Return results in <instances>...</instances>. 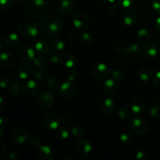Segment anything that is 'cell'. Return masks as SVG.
<instances>
[{
	"label": "cell",
	"instance_id": "1",
	"mask_svg": "<svg viewBox=\"0 0 160 160\" xmlns=\"http://www.w3.org/2000/svg\"><path fill=\"white\" fill-rule=\"evenodd\" d=\"M39 28L42 33L52 37L61 31L62 28V20L56 14H48L41 20Z\"/></svg>",
	"mask_w": 160,
	"mask_h": 160
},
{
	"label": "cell",
	"instance_id": "2",
	"mask_svg": "<svg viewBox=\"0 0 160 160\" xmlns=\"http://www.w3.org/2000/svg\"><path fill=\"white\" fill-rule=\"evenodd\" d=\"M46 4L45 0H26L24 12L31 18H38L45 14Z\"/></svg>",
	"mask_w": 160,
	"mask_h": 160
},
{
	"label": "cell",
	"instance_id": "3",
	"mask_svg": "<svg viewBox=\"0 0 160 160\" xmlns=\"http://www.w3.org/2000/svg\"><path fill=\"white\" fill-rule=\"evenodd\" d=\"M18 31L24 38L32 39L38 34V27L34 20L26 19L20 23Z\"/></svg>",
	"mask_w": 160,
	"mask_h": 160
},
{
	"label": "cell",
	"instance_id": "4",
	"mask_svg": "<svg viewBox=\"0 0 160 160\" xmlns=\"http://www.w3.org/2000/svg\"><path fill=\"white\" fill-rule=\"evenodd\" d=\"M131 131L137 135H145L148 133L149 125L145 119L140 117H135L132 118L131 121Z\"/></svg>",
	"mask_w": 160,
	"mask_h": 160
},
{
	"label": "cell",
	"instance_id": "5",
	"mask_svg": "<svg viewBox=\"0 0 160 160\" xmlns=\"http://www.w3.org/2000/svg\"><path fill=\"white\" fill-rule=\"evenodd\" d=\"M92 74L95 79L98 81H104L110 75V70L106 64L101 62L92 67Z\"/></svg>",
	"mask_w": 160,
	"mask_h": 160
},
{
	"label": "cell",
	"instance_id": "6",
	"mask_svg": "<svg viewBox=\"0 0 160 160\" xmlns=\"http://www.w3.org/2000/svg\"><path fill=\"white\" fill-rule=\"evenodd\" d=\"M38 91V84L35 80H28L21 85V94L23 97L28 98H33Z\"/></svg>",
	"mask_w": 160,
	"mask_h": 160
},
{
	"label": "cell",
	"instance_id": "7",
	"mask_svg": "<svg viewBox=\"0 0 160 160\" xmlns=\"http://www.w3.org/2000/svg\"><path fill=\"white\" fill-rule=\"evenodd\" d=\"M72 23L76 29L84 31L89 26V18L84 12H78L72 17Z\"/></svg>",
	"mask_w": 160,
	"mask_h": 160
},
{
	"label": "cell",
	"instance_id": "8",
	"mask_svg": "<svg viewBox=\"0 0 160 160\" xmlns=\"http://www.w3.org/2000/svg\"><path fill=\"white\" fill-rule=\"evenodd\" d=\"M42 123L45 129L48 131H55L59 128L60 120L57 115L54 113H49L45 115L42 118Z\"/></svg>",
	"mask_w": 160,
	"mask_h": 160
},
{
	"label": "cell",
	"instance_id": "9",
	"mask_svg": "<svg viewBox=\"0 0 160 160\" xmlns=\"http://www.w3.org/2000/svg\"><path fill=\"white\" fill-rule=\"evenodd\" d=\"M142 55V50L136 44L128 45L125 49V57L129 62H136L140 59Z\"/></svg>",
	"mask_w": 160,
	"mask_h": 160
},
{
	"label": "cell",
	"instance_id": "10",
	"mask_svg": "<svg viewBox=\"0 0 160 160\" xmlns=\"http://www.w3.org/2000/svg\"><path fill=\"white\" fill-rule=\"evenodd\" d=\"M60 95L66 99H71L76 95L77 88L71 81H66L61 84L59 88Z\"/></svg>",
	"mask_w": 160,
	"mask_h": 160
},
{
	"label": "cell",
	"instance_id": "11",
	"mask_svg": "<svg viewBox=\"0 0 160 160\" xmlns=\"http://www.w3.org/2000/svg\"><path fill=\"white\" fill-rule=\"evenodd\" d=\"M77 152L81 156H88L92 151V145L90 141L85 138H81L77 143Z\"/></svg>",
	"mask_w": 160,
	"mask_h": 160
},
{
	"label": "cell",
	"instance_id": "12",
	"mask_svg": "<svg viewBox=\"0 0 160 160\" xmlns=\"http://www.w3.org/2000/svg\"><path fill=\"white\" fill-rule=\"evenodd\" d=\"M17 56L21 61L28 62V61L33 60L35 56V52L34 49L28 45H23L18 48L17 52Z\"/></svg>",
	"mask_w": 160,
	"mask_h": 160
},
{
	"label": "cell",
	"instance_id": "13",
	"mask_svg": "<svg viewBox=\"0 0 160 160\" xmlns=\"http://www.w3.org/2000/svg\"><path fill=\"white\" fill-rule=\"evenodd\" d=\"M15 59L11 53L7 52H2L0 55V68L2 70H9L13 67Z\"/></svg>",
	"mask_w": 160,
	"mask_h": 160
},
{
	"label": "cell",
	"instance_id": "14",
	"mask_svg": "<svg viewBox=\"0 0 160 160\" xmlns=\"http://www.w3.org/2000/svg\"><path fill=\"white\" fill-rule=\"evenodd\" d=\"M34 49L39 55L48 54L50 50V44L47 38L41 37L34 44Z\"/></svg>",
	"mask_w": 160,
	"mask_h": 160
},
{
	"label": "cell",
	"instance_id": "15",
	"mask_svg": "<svg viewBox=\"0 0 160 160\" xmlns=\"http://www.w3.org/2000/svg\"><path fill=\"white\" fill-rule=\"evenodd\" d=\"M59 63L66 68H72L76 64V57L71 52H63L59 55Z\"/></svg>",
	"mask_w": 160,
	"mask_h": 160
},
{
	"label": "cell",
	"instance_id": "16",
	"mask_svg": "<svg viewBox=\"0 0 160 160\" xmlns=\"http://www.w3.org/2000/svg\"><path fill=\"white\" fill-rule=\"evenodd\" d=\"M54 96L50 92L45 91L43 92L39 96V105L42 108L45 109H48L52 107L54 104Z\"/></svg>",
	"mask_w": 160,
	"mask_h": 160
},
{
	"label": "cell",
	"instance_id": "17",
	"mask_svg": "<svg viewBox=\"0 0 160 160\" xmlns=\"http://www.w3.org/2000/svg\"><path fill=\"white\" fill-rule=\"evenodd\" d=\"M12 138L14 142L17 144H23L26 142L28 138V132L27 130L23 126H17L14 129L12 134Z\"/></svg>",
	"mask_w": 160,
	"mask_h": 160
},
{
	"label": "cell",
	"instance_id": "18",
	"mask_svg": "<svg viewBox=\"0 0 160 160\" xmlns=\"http://www.w3.org/2000/svg\"><path fill=\"white\" fill-rule=\"evenodd\" d=\"M38 157L40 160H53L55 156L50 147L47 145H41L38 152Z\"/></svg>",
	"mask_w": 160,
	"mask_h": 160
},
{
	"label": "cell",
	"instance_id": "19",
	"mask_svg": "<svg viewBox=\"0 0 160 160\" xmlns=\"http://www.w3.org/2000/svg\"><path fill=\"white\" fill-rule=\"evenodd\" d=\"M33 70L32 67L30 63H23L18 67L17 75L19 78L21 80H27L32 75Z\"/></svg>",
	"mask_w": 160,
	"mask_h": 160
},
{
	"label": "cell",
	"instance_id": "20",
	"mask_svg": "<svg viewBox=\"0 0 160 160\" xmlns=\"http://www.w3.org/2000/svg\"><path fill=\"white\" fill-rule=\"evenodd\" d=\"M74 2L73 0H61L59 3V11L64 15H68L74 9Z\"/></svg>",
	"mask_w": 160,
	"mask_h": 160
},
{
	"label": "cell",
	"instance_id": "21",
	"mask_svg": "<svg viewBox=\"0 0 160 160\" xmlns=\"http://www.w3.org/2000/svg\"><path fill=\"white\" fill-rule=\"evenodd\" d=\"M138 16L136 11L133 9H128L123 14V21L126 25L131 26L138 21Z\"/></svg>",
	"mask_w": 160,
	"mask_h": 160
},
{
	"label": "cell",
	"instance_id": "22",
	"mask_svg": "<svg viewBox=\"0 0 160 160\" xmlns=\"http://www.w3.org/2000/svg\"><path fill=\"white\" fill-rule=\"evenodd\" d=\"M102 88L106 95H112L117 92L118 85L114 79H107L105 81Z\"/></svg>",
	"mask_w": 160,
	"mask_h": 160
},
{
	"label": "cell",
	"instance_id": "23",
	"mask_svg": "<svg viewBox=\"0 0 160 160\" xmlns=\"http://www.w3.org/2000/svg\"><path fill=\"white\" fill-rule=\"evenodd\" d=\"M144 53H145V56L148 59H154L159 53V47L156 44L150 42L147 44L144 48Z\"/></svg>",
	"mask_w": 160,
	"mask_h": 160
},
{
	"label": "cell",
	"instance_id": "24",
	"mask_svg": "<svg viewBox=\"0 0 160 160\" xmlns=\"http://www.w3.org/2000/svg\"><path fill=\"white\" fill-rule=\"evenodd\" d=\"M116 109V106L114 102L110 98H106L102 102L101 109L102 112L107 115H110L114 112Z\"/></svg>",
	"mask_w": 160,
	"mask_h": 160
},
{
	"label": "cell",
	"instance_id": "25",
	"mask_svg": "<svg viewBox=\"0 0 160 160\" xmlns=\"http://www.w3.org/2000/svg\"><path fill=\"white\" fill-rule=\"evenodd\" d=\"M131 110L136 114H139L145 110V102L142 98H136L131 102Z\"/></svg>",
	"mask_w": 160,
	"mask_h": 160
},
{
	"label": "cell",
	"instance_id": "26",
	"mask_svg": "<svg viewBox=\"0 0 160 160\" xmlns=\"http://www.w3.org/2000/svg\"><path fill=\"white\" fill-rule=\"evenodd\" d=\"M151 38V32L148 28H142L138 30L137 33V39L141 44H145Z\"/></svg>",
	"mask_w": 160,
	"mask_h": 160
},
{
	"label": "cell",
	"instance_id": "27",
	"mask_svg": "<svg viewBox=\"0 0 160 160\" xmlns=\"http://www.w3.org/2000/svg\"><path fill=\"white\" fill-rule=\"evenodd\" d=\"M18 75H14L12 78V84L9 87V91H10V95L13 97H17L20 93H21V88H20V82L18 81Z\"/></svg>",
	"mask_w": 160,
	"mask_h": 160
},
{
	"label": "cell",
	"instance_id": "28",
	"mask_svg": "<svg viewBox=\"0 0 160 160\" xmlns=\"http://www.w3.org/2000/svg\"><path fill=\"white\" fill-rule=\"evenodd\" d=\"M5 45L7 46L8 48H12L17 47L20 43V38L15 33H12L9 34L7 37L5 38Z\"/></svg>",
	"mask_w": 160,
	"mask_h": 160
},
{
	"label": "cell",
	"instance_id": "29",
	"mask_svg": "<svg viewBox=\"0 0 160 160\" xmlns=\"http://www.w3.org/2000/svg\"><path fill=\"white\" fill-rule=\"evenodd\" d=\"M153 77V71L149 67H143L140 70L139 73V78L142 81H148L151 80Z\"/></svg>",
	"mask_w": 160,
	"mask_h": 160
},
{
	"label": "cell",
	"instance_id": "30",
	"mask_svg": "<svg viewBox=\"0 0 160 160\" xmlns=\"http://www.w3.org/2000/svg\"><path fill=\"white\" fill-rule=\"evenodd\" d=\"M80 42L84 47H90L93 43V38L89 33L84 32L80 37Z\"/></svg>",
	"mask_w": 160,
	"mask_h": 160
},
{
	"label": "cell",
	"instance_id": "31",
	"mask_svg": "<svg viewBox=\"0 0 160 160\" xmlns=\"http://www.w3.org/2000/svg\"><path fill=\"white\" fill-rule=\"evenodd\" d=\"M51 47L53 49V51L56 52H59L62 51L65 47V44L62 40L60 38H54L52 40L51 42Z\"/></svg>",
	"mask_w": 160,
	"mask_h": 160
},
{
	"label": "cell",
	"instance_id": "32",
	"mask_svg": "<svg viewBox=\"0 0 160 160\" xmlns=\"http://www.w3.org/2000/svg\"><path fill=\"white\" fill-rule=\"evenodd\" d=\"M46 84L48 88H50L52 90H56L60 88L61 84L60 81L58 78L56 77H51V78H48L46 81Z\"/></svg>",
	"mask_w": 160,
	"mask_h": 160
},
{
	"label": "cell",
	"instance_id": "33",
	"mask_svg": "<svg viewBox=\"0 0 160 160\" xmlns=\"http://www.w3.org/2000/svg\"><path fill=\"white\" fill-rule=\"evenodd\" d=\"M72 135L77 138H81L84 134V127L80 124H76L71 129Z\"/></svg>",
	"mask_w": 160,
	"mask_h": 160
},
{
	"label": "cell",
	"instance_id": "34",
	"mask_svg": "<svg viewBox=\"0 0 160 160\" xmlns=\"http://www.w3.org/2000/svg\"><path fill=\"white\" fill-rule=\"evenodd\" d=\"M70 137V132H69L68 129L65 127H61L58 129L57 131V138L60 141H67Z\"/></svg>",
	"mask_w": 160,
	"mask_h": 160
},
{
	"label": "cell",
	"instance_id": "35",
	"mask_svg": "<svg viewBox=\"0 0 160 160\" xmlns=\"http://www.w3.org/2000/svg\"><path fill=\"white\" fill-rule=\"evenodd\" d=\"M0 8L2 13L9 12L12 8V0H0Z\"/></svg>",
	"mask_w": 160,
	"mask_h": 160
},
{
	"label": "cell",
	"instance_id": "36",
	"mask_svg": "<svg viewBox=\"0 0 160 160\" xmlns=\"http://www.w3.org/2000/svg\"><path fill=\"white\" fill-rule=\"evenodd\" d=\"M32 62L34 67H36L37 69H38V70H42V69L45 68V66H46V62H45V60L40 56H34Z\"/></svg>",
	"mask_w": 160,
	"mask_h": 160
},
{
	"label": "cell",
	"instance_id": "37",
	"mask_svg": "<svg viewBox=\"0 0 160 160\" xmlns=\"http://www.w3.org/2000/svg\"><path fill=\"white\" fill-rule=\"evenodd\" d=\"M112 78L116 81H121L125 78V72L121 69H116L112 73Z\"/></svg>",
	"mask_w": 160,
	"mask_h": 160
},
{
	"label": "cell",
	"instance_id": "38",
	"mask_svg": "<svg viewBox=\"0 0 160 160\" xmlns=\"http://www.w3.org/2000/svg\"><path fill=\"white\" fill-rule=\"evenodd\" d=\"M12 81V80L9 77L6 76V75H3L0 78V86L2 89L7 88L10 87Z\"/></svg>",
	"mask_w": 160,
	"mask_h": 160
},
{
	"label": "cell",
	"instance_id": "39",
	"mask_svg": "<svg viewBox=\"0 0 160 160\" xmlns=\"http://www.w3.org/2000/svg\"><path fill=\"white\" fill-rule=\"evenodd\" d=\"M117 115L122 120H126V119H128L131 116V112L128 108L123 107L121 109H120L117 112Z\"/></svg>",
	"mask_w": 160,
	"mask_h": 160
},
{
	"label": "cell",
	"instance_id": "40",
	"mask_svg": "<svg viewBox=\"0 0 160 160\" xmlns=\"http://www.w3.org/2000/svg\"><path fill=\"white\" fill-rule=\"evenodd\" d=\"M150 115L154 118H159L160 117V105L155 104L151 106L148 111Z\"/></svg>",
	"mask_w": 160,
	"mask_h": 160
},
{
	"label": "cell",
	"instance_id": "41",
	"mask_svg": "<svg viewBox=\"0 0 160 160\" xmlns=\"http://www.w3.org/2000/svg\"><path fill=\"white\" fill-rule=\"evenodd\" d=\"M30 143L34 147H39L41 146V144H42V140H41L40 137L37 134H33L31 135V138H30Z\"/></svg>",
	"mask_w": 160,
	"mask_h": 160
},
{
	"label": "cell",
	"instance_id": "42",
	"mask_svg": "<svg viewBox=\"0 0 160 160\" xmlns=\"http://www.w3.org/2000/svg\"><path fill=\"white\" fill-rule=\"evenodd\" d=\"M135 157L138 160H148L149 159L150 156L148 152L145 151V150H142V151H139L138 152L136 153Z\"/></svg>",
	"mask_w": 160,
	"mask_h": 160
},
{
	"label": "cell",
	"instance_id": "43",
	"mask_svg": "<svg viewBox=\"0 0 160 160\" xmlns=\"http://www.w3.org/2000/svg\"><path fill=\"white\" fill-rule=\"evenodd\" d=\"M78 78V72L77 70H71L68 72L67 75V78L69 81H76Z\"/></svg>",
	"mask_w": 160,
	"mask_h": 160
},
{
	"label": "cell",
	"instance_id": "44",
	"mask_svg": "<svg viewBox=\"0 0 160 160\" xmlns=\"http://www.w3.org/2000/svg\"><path fill=\"white\" fill-rule=\"evenodd\" d=\"M120 140L122 143L128 144L132 141V137H131V134H128V133H123V134H120Z\"/></svg>",
	"mask_w": 160,
	"mask_h": 160
},
{
	"label": "cell",
	"instance_id": "45",
	"mask_svg": "<svg viewBox=\"0 0 160 160\" xmlns=\"http://www.w3.org/2000/svg\"><path fill=\"white\" fill-rule=\"evenodd\" d=\"M133 3H134V0H118L119 6L124 9H128V8L131 7Z\"/></svg>",
	"mask_w": 160,
	"mask_h": 160
},
{
	"label": "cell",
	"instance_id": "46",
	"mask_svg": "<svg viewBox=\"0 0 160 160\" xmlns=\"http://www.w3.org/2000/svg\"><path fill=\"white\" fill-rule=\"evenodd\" d=\"M48 59H49L50 62H52L53 64L59 63V56L57 54L56 52L50 53V54L48 55Z\"/></svg>",
	"mask_w": 160,
	"mask_h": 160
},
{
	"label": "cell",
	"instance_id": "47",
	"mask_svg": "<svg viewBox=\"0 0 160 160\" xmlns=\"http://www.w3.org/2000/svg\"><path fill=\"white\" fill-rule=\"evenodd\" d=\"M32 77L35 81H42L45 77V74H44L42 70H36V71L33 72Z\"/></svg>",
	"mask_w": 160,
	"mask_h": 160
},
{
	"label": "cell",
	"instance_id": "48",
	"mask_svg": "<svg viewBox=\"0 0 160 160\" xmlns=\"http://www.w3.org/2000/svg\"><path fill=\"white\" fill-rule=\"evenodd\" d=\"M108 11L111 14L117 13V12H118V6L114 2L109 3V5L108 6Z\"/></svg>",
	"mask_w": 160,
	"mask_h": 160
},
{
	"label": "cell",
	"instance_id": "49",
	"mask_svg": "<svg viewBox=\"0 0 160 160\" xmlns=\"http://www.w3.org/2000/svg\"><path fill=\"white\" fill-rule=\"evenodd\" d=\"M152 6L153 9L160 15V0H152Z\"/></svg>",
	"mask_w": 160,
	"mask_h": 160
},
{
	"label": "cell",
	"instance_id": "50",
	"mask_svg": "<svg viewBox=\"0 0 160 160\" xmlns=\"http://www.w3.org/2000/svg\"><path fill=\"white\" fill-rule=\"evenodd\" d=\"M154 84L157 87H160V71H158L154 78Z\"/></svg>",
	"mask_w": 160,
	"mask_h": 160
},
{
	"label": "cell",
	"instance_id": "51",
	"mask_svg": "<svg viewBox=\"0 0 160 160\" xmlns=\"http://www.w3.org/2000/svg\"><path fill=\"white\" fill-rule=\"evenodd\" d=\"M69 37H70V40L75 41V40H77V39H78V34L76 32V31H71V32H70V36H69Z\"/></svg>",
	"mask_w": 160,
	"mask_h": 160
},
{
	"label": "cell",
	"instance_id": "52",
	"mask_svg": "<svg viewBox=\"0 0 160 160\" xmlns=\"http://www.w3.org/2000/svg\"><path fill=\"white\" fill-rule=\"evenodd\" d=\"M6 106V100L4 99L2 96L0 97V109L2 110L3 109H5V107Z\"/></svg>",
	"mask_w": 160,
	"mask_h": 160
},
{
	"label": "cell",
	"instance_id": "53",
	"mask_svg": "<svg viewBox=\"0 0 160 160\" xmlns=\"http://www.w3.org/2000/svg\"><path fill=\"white\" fill-rule=\"evenodd\" d=\"M6 124H7V119L2 116V117H1V118H0V126H1V129H2L4 125Z\"/></svg>",
	"mask_w": 160,
	"mask_h": 160
},
{
	"label": "cell",
	"instance_id": "54",
	"mask_svg": "<svg viewBox=\"0 0 160 160\" xmlns=\"http://www.w3.org/2000/svg\"><path fill=\"white\" fill-rule=\"evenodd\" d=\"M155 28L158 31H160V17L157 19L155 22Z\"/></svg>",
	"mask_w": 160,
	"mask_h": 160
},
{
	"label": "cell",
	"instance_id": "55",
	"mask_svg": "<svg viewBox=\"0 0 160 160\" xmlns=\"http://www.w3.org/2000/svg\"><path fill=\"white\" fill-rule=\"evenodd\" d=\"M9 156L11 159H16L17 157H18V155H17L16 152H11L9 153Z\"/></svg>",
	"mask_w": 160,
	"mask_h": 160
},
{
	"label": "cell",
	"instance_id": "56",
	"mask_svg": "<svg viewBox=\"0 0 160 160\" xmlns=\"http://www.w3.org/2000/svg\"><path fill=\"white\" fill-rule=\"evenodd\" d=\"M101 2H105V3H111V2H114V1L115 0H100Z\"/></svg>",
	"mask_w": 160,
	"mask_h": 160
},
{
	"label": "cell",
	"instance_id": "57",
	"mask_svg": "<svg viewBox=\"0 0 160 160\" xmlns=\"http://www.w3.org/2000/svg\"><path fill=\"white\" fill-rule=\"evenodd\" d=\"M22 1H23V0H14V2L17 3H20Z\"/></svg>",
	"mask_w": 160,
	"mask_h": 160
},
{
	"label": "cell",
	"instance_id": "58",
	"mask_svg": "<svg viewBox=\"0 0 160 160\" xmlns=\"http://www.w3.org/2000/svg\"><path fill=\"white\" fill-rule=\"evenodd\" d=\"M66 159H69V160H73L72 158H67V159H63V160H66Z\"/></svg>",
	"mask_w": 160,
	"mask_h": 160
}]
</instances>
